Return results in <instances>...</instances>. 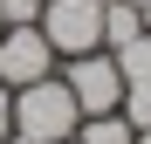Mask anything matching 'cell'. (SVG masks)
<instances>
[{"label": "cell", "mask_w": 151, "mask_h": 144, "mask_svg": "<svg viewBox=\"0 0 151 144\" xmlns=\"http://www.w3.org/2000/svg\"><path fill=\"white\" fill-rule=\"evenodd\" d=\"M144 34V7H124V0H103V48H124Z\"/></svg>", "instance_id": "7"}, {"label": "cell", "mask_w": 151, "mask_h": 144, "mask_svg": "<svg viewBox=\"0 0 151 144\" xmlns=\"http://www.w3.org/2000/svg\"><path fill=\"white\" fill-rule=\"evenodd\" d=\"M137 144H151V130H137Z\"/></svg>", "instance_id": "13"}, {"label": "cell", "mask_w": 151, "mask_h": 144, "mask_svg": "<svg viewBox=\"0 0 151 144\" xmlns=\"http://www.w3.org/2000/svg\"><path fill=\"white\" fill-rule=\"evenodd\" d=\"M7 137H14V89L0 82V144H7Z\"/></svg>", "instance_id": "10"}, {"label": "cell", "mask_w": 151, "mask_h": 144, "mask_svg": "<svg viewBox=\"0 0 151 144\" xmlns=\"http://www.w3.org/2000/svg\"><path fill=\"white\" fill-rule=\"evenodd\" d=\"M0 28H41V0H0Z\"/></svg>", "instance_id": "8"}, {"label": "cell", "mask_w": 151, "mask_h": 144, "mask_svg": "<svg viewBox=\"0 0 151 144\" xmlns=\"http://www.w3.org/2000/svg\"><path fill=\"white\" fill-rule=\"evenodd\" d=\"M76 124H83V110H76V96L62 76H41V82H21L14 89V130L35 137V144H69Z\"/></svg>", "instance_id": "1"}, {"label": "cell", "mask_w": 151, "mask_h": 144, "mask_svg": "<svg viewBox=\"0 0 151 144\" xmlns=\"http://www.w3.org/2000/svg\"><path fill=\"white\" fill-rule=\"evenodd\" d=\"M144 28H151V7H144Z\"/></svg>", "instance_id": "14"}, {"label": "cell", "mask_w": 151, "mask_h": 144, "mask_svg": "<svg viewBox=\"0 0 151 144\" xmlns=\"http://www.w3.org/2000/svg\"><path fill=\"white\" fill-rule=\"evenodd\" d=\"M41 34L62 62L103 48V0H41Z\"/></svg>", "instance_id": "2"}, {"label": "cell", "mask_w": 151, "mask_h": 144, "mask_svg": "<svg viewBox=\"0 0 151 144\" xmlns=\"http://www.w3.org/2000/svg\"><path fill=\"white\" fill-rule=\"evenodd\" d=\"M7 144H35V137H21V130H14V137H7Z\"/></svg>", "instance_id": "11"}, {"label": "cell", "mask_w": 151, "mask_h": 144, "mask_svg": "<svg viewBox=\"0 0 151 144\" xmlns=\"http://www.w3.org/2000/svg\"><path fill=\"white\" fill-rule=\"evenodd\" d=\"M124 124H131V130H151V89H124Z\"/></svg>", "instance_id": "9"}, {"label": "cell", "mask_w": 151, "mask_h": 144, "mask_svg": "<svg viewBox=\"0 0 151 144\" xmlns=\"http://www.w3.org/2000/svg\"><path fill=\"white\" fill-rule=\"evenodd\" d=\"M62 82H69V96H76V110H83V117H110V110L124 103V76H117V55H110V48L69 55Z\"/></svg>", "instance_id": "3"}, {"label": "cell", "mask_w": 151, "mask_h": 144, "mask_svg": "<svg viewBox=\"0 0 151 144\" xmlns=\"http://www.w3.org/2000/svg\"><path fill=\"white\" fill-rule=\"evenodd\" d=\"M110 55H117V76H124V89H151V28H144L137 41L110 48Z\"/></svg>", "instance_id": "5"}, {"label": "cell", "mask_w": 151, "mask_h": 144, "mask_svg": "<svg viewBox=\"0 0 151 144\" xmlns=\"http://www.w3.org/2000/svg\"><path fill=\"white\" fill-rule=\"evenodd\" d=\"M55 76V48H48L41 28H0V82L21 89V82H41Z\"/></svg>", "instance_id": "4"}, {"label": "cell", "mask_w": 151, "mask_h": 144, "mask_svg": "<svg viewBox=\"0 0 151 144\" xmlns=\"http://www.w3.org/2000/svg\"><path fill=\"white\" fill-rule=\"evenodd\" d=\"M124 7H151V0H124Z\"/></svg>", "instance_id": "12"}, {"label": "cell", "mask_w": 151, "mask_h": 144, "mask_svg": "<svg viewBox=\"0 0 151 144\" xmlns=\"http://www.w3.org/2000/svg\"><path fill=\"white\" fill-rule=\"evenodd\" d=\"M69 144H137V130L124 124V110H110V117H83Z\"/></svg>", "instance_id": "6"}]
</instances>
